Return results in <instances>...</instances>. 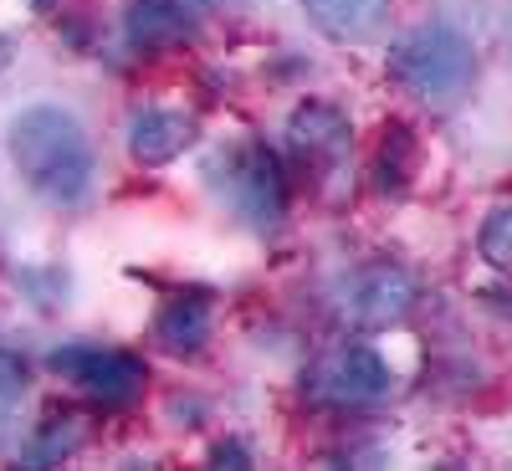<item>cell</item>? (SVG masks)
<instances>
[{
	"label": "cell",
	"instance_id": "1",
	"mask_svg": "<svg viewBox=\"0 0 512 471\" xmlns=\"http://www.w3.org/2000/svg\"><path fill=\"white\" fill-rule=\"evenodd\" d=\"M11 164L21 169V180L31 195L47 205H82L93 195L98 159L93 144L82 134V123L57 108V103H31L11 118Z\"/></svg>",
	"mask_w": 512,
	"mask_h": 471
},
{
	"label": "cell",
	"instance_id": "2",
	"mask_svg": "<svg viewBox=\"0 0 512 471\" xmlns=\"http://www.w3.org/2000/svg\"><path fill=\"white\" fill-rule=\"evenodd\" d=\"M390 77L420 108H456L477 82V52L456 26L431 21L405 31L390 47Z\"/></svg>",
	"mask_w": 512,
	"mask_h": 471
},
{
	"label": "cell",
	"instance_id": "3",
	"mask_svg": "<svg viewBox=\"0 0 512 471\" xmlns=\"http://www.w3.org/2000/svg\"><path fill=\"white\" fill-rule=\"evenodd\" d=\"M210 180L221 185V200L236 210V216L256 231H272L287 210V185H282V164L267 144L241 139L231 149L216 154L210 164Z\"/></svg>",
	"mask_w": 512,
	"mask_h": 471
},
{
	"label": "cell",
	"instance_id": "4",
	"mask_svg": "<svg viewBox=\"0 0 512 471\" xmlns=\"http://www.w3.org/2000/svg\"><path fill=\"white\" fill-rule=\"evenodd\" d=\"M395 390V374L369 344H338L308 369V395L328 405H379Z\"/></svg>",
	"mask_w": 512,
	"mask_h": 471
},
{
	"label": "cell",
	"instance_id": "5",
	"mask_svg": "<svg viewBox=\"0 0 512 471\" xmlns=\"http://www.w3.org/2000/svg\"><path fill=\"white\" fill-rule=\"evenodd\" d=\"M47 364H52L62 379H72L77 390L98 395L103 405H128V400H139L144 384H149V369H144L134 354H123V349H98V344H62V349H52Z\"/></svg>",
	"mask_w": 512,
	"mask_h": 471
},
{
	"label": "cell",
	"instance_id": "6",
	"mask_svg": "<svg viewBox=\"0 0 512 471\" xmlns=\"http://www.w3.org/2000/svg\"><path fill=\"white\" fill-rule=\"evenodd\" d=\"M410 308H415V277L390 262L359 272L344 292V318L354 328H390V323L410 318Z\"/></svg>",
	"mask_w": 512,
	"mask_h": 471
},
{
	"label": "cell",
	"instance_id": "7",
	"mask_svg": "<svg viewBox=\"0 0 512 471\" xmlns=\"http://www.w3.org/2000/svg\"><path fill=\"white\" fill-rule=\"evenodd\" d=\"M200 139V123L180 108H144L128 123V154H134L144 169H159L169 159H180L190 144Z\"/></svg>",
	"mask_w": 512,
	"mask_h": 471
},
{
	"label": "cell",
	"instance_id": "8",
	"mask_svg": "<svg viewBox=\"0 0 512 471\" xmlns=\"http://www.w3.org/2000/svg\"><path fill=\"white\" fill-rule=\"evenodd\" d=\"M303 11L338 47H364L390 26V0H303Z\"/></svg>",
	"mask_w": 512,
	"mask_h": 471
},
{
	"label": "cell",
	"instance_id": "9",
	"mask_svg": "<svg viewBox=\"0 0 512 471\" xmlns=\"http://www.w3.org/2000/svg\"><path fill=\"white\" fill-rule=\"evenodd\" d=\"M287 139L308 159H344L349 144H354V128L333 103H303V108H292V118H287Z\"/></svg>",
	"mask_w": 512,
	"mask_h": 471
},
{
	"label": "cell",
	"instance_id": "10",
	"mask_svg": "<svg viewBox=\"0 0 512 471\" xmlns=\"http://www.w3.org/2000/svg\"><path fill=\"white\" fill-rule=\"evenodd\" d=\"M123 31H128V47L139 52H164V47H180L190 41V11H180L175 0H134L123 16Z\"/></svg>",
	"mask_w": 512,
	"mask_h": 471
},
{
	"label": "cell",
	"instance_id": "11",
	"mask_svg": "<svg viewBox=\"0 0 512 471\" xmlns=\"http://www.w3.org/2000/svg\"><path fill=\"white\" fill-rule=\"evenodd\" d=\"M154 338H159L169 354H200L210 344V308L205 303H190V297H175V303L159 308Z\"/></svg>",
	"mask_w": 512,
	"mask_h": 471
},
{
	"label": "cell",
	"instance_id": "12",
	"mask_svg": "<svg viewBox=\"0 0 512 471\" xmlns=\"http://www.w3.org/2000/svg\"><path fill=\"white\" fill-rule=\"evenodd\" d=\"M477 246H482V262H492L497 272H512V205L492 210L482 236H477Z\"/></svg>",
	"mask_w": 512,
	"mask_h": 471
},
{
	"label": "cell",
	"instance_id": "13",
	"mask_svg": "<svg viewBox=\"0 0 512 471\" xmlns=\"http://www.w3.org/2000/svg\"><path fill=\"white\" fill-rule=\"evenodd\" d=\"M21 400H26V369L0 354V420H11Z\"/></svg>",
	"mask_w": 512,
	"mask_h": 471
},
{
	"label": "cell",
	"instance_id": "14",
	"mask_svg": "<svg viewBox=\"0 0 512 471\" xmlns=\"http://www.w3.org/2000/svg\"><path fill=\"white\" fill-rule=\"evenodd\" d=\"M216 461H221V466H226V461H236V466H251V456H246V451H241L236 441H226V446H216Z\"/></svg>",
	"mask_w": 512,
	"mask_h": 471
},
{
	"label": "cell",
	"instance_id": "15",
	"mask_svg": "<svg viewBox=\"0 0 512 471\" xmlns=\"http://www.w3.org/2000/svg\"><path fill=\"white\" fill-rule=\"evenodd\" d=\"M31 6H36V11H52V6H57V0H31Z\"/></svg>",
	"mask_w": 512,
	"mask_h": 471
}]
</instances>
